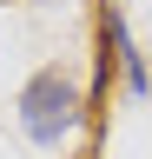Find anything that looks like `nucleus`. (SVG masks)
I'll return each instance as SVG.
<instances>
[{
	"mask_svg": "<svg viewBox=\"0 0 152 159\" xmlns=\"http://www.w3.org/2000/svg\"><path fill=\"white\" fill-rule=\"evenodd\" d=\"M80 113H86V99H80V86H73L60 66L33 73L27 93H20V126H27L33 146H60V139L80 126Z\"/></svg>",
	"mask_w": 152,
	"mask_h": 159,
	"instance_id": "nucleus-1",
	"label": "nucleus"
}]
</instances>
